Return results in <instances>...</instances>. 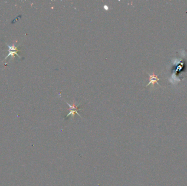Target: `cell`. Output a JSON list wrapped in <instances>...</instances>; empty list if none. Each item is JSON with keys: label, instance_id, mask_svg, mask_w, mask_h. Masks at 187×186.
<instances>
[{"label": "cell", "instance_id": "cell-1", "mask_svg": "<svg viewBox=\"0 0 187 186\" xmlns=\"http://www.w3.org/2000/svg\"><path fill=\"white\" fill-rule=\"evenodd\" d=\"M66 103L69 106L70 111V113H68V114L66 115V117H67L71 115V117L72 118H74V116H75L76 114H77L78 115L80 116V117H81L79 113H78V110H80V109L78 108V107L80 106V105H76L74 101V102H73V104H72V105L70 104L67 102H66Z\"/></svg>", "mask_w": 187, "mask_h": 186}, {"label": "cell", "instance_id": "cell-2", "mask_svg": "<svg viewBox=\"0 0 187 186\" xmlns=\"http://www.w3.org/2000/svg\"><path fill=\"white\" fill-rule=\"evenodd\" d=\"M148 74L149 76V82L148 84L146 86V87H147L148 85L152 84L153 88H154V85H155L156 83L157 84H158L159 85V83L158 82V81L160 80V79L158 78V75H155L154 72H153L152 74H149V73H148Z\"/></svg>", "mask_w": 187, "mask_h": 186}]
</instances>
